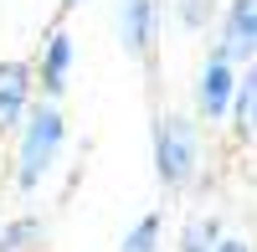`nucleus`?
I'll return each instance as SVG.
<instances>
[{
  "mask_svg": "<svg viewBox=\"0 0 257 252\" xmlns=\"http://www.w3.org/2000/svg\"><path fill=\"white\" fill-rule=\"evenodd\" d=\"M62 144H67V113H62V98H36L26 118L16 129V185L21 191H36L47 170L62 160Z\"/></svg>",
  "mask_w": 257,
  "mask_h": 252,
  "instance_id": "1",
  "label": "nucleus"
},
{
  "mask_svg": "<svg viewBox=\"0 0 257 252\" xmlns=\"http://www.w3.org/2000/svg\"><path fill=\"white\" fill-rule=\"evenodd\" d=\"M67 6H82V0H67Z\"/></svg>",
  "mask_w": 257,
  "mask_h": 252,
  "instance_id": "13",
  "label": "nucleus"
},
{
  "mask_svg": "<svg viewBox=\"0 0 257 252\" xmlns=\"http://www.w3.org/2000/svg\"><path fill=\"white\" fill-rule=\"evenodd\" d=\"M31 93H36L31 62H0V134L21 129V118L31 108Z\"/></svg>",
  "mask_w": 257,
  "mask_h": 252,
  "instance_id": "6",
  "label": "nucleus"
},
{
  "mask_svg": "<svg viewBox=\"0 0 257 252\" xmlns=\"http://www.w3.org/2000/svg\"><path fill=\"white\" fill-rule=\"evenodd\" d=\"M206 16H211V0H180V21H185L190 31L206 26Z\"/></svg>",
  "mask_w": 257,
  "mask_h": 252,
  "instance_id": "11",
  "label": "nucleus"
},
{
  "mask_svg": "<svg viewBox=\"0 0 257 252\" xmlns=\"http://www.w3.org/2000/svg\"><path fill=\"white\" fill-rule=\"evenodd\" d=\"M216 237H221V226L211 216H196V221H185V232H180V252H211Z\"/></svg>",
  "mask_w": 257,
  "mask_h": 252,
  "instance_id": "10",
  "label": "nucleus"
},
{
  "mask_svg": "<svg viewBox=\"0 0 257 252\" xmlns=\"http://www.w3.org/2000/svg\"><path fill=\"white\" fill-rule=\"evenodd\" d=\"M41 242V221L36 216H21V221H6L0 226V252H26Z\"/></svg>",
  "mask_w": 257,
  "mask_h": 252,
  "instance_id": "9",
  "label": "nucleus"
},
{
  "mask_svg": "<svg viewBox=\"0 0 257 252\" xmlns=\"http://www.w3.org/2000/svg\"><path fill=\"white\" fill-rule=\"evenodd\" d=\"M211 252H247V242H237V237H216V247Z\"/></svg>",
  "mask_w": 257,
  "mask_h": 252,
  "instance_id": "12",
  "label": "nucleus"
},
{
  "mask_svg": "<svg viewBox=\"0 0 257 252\" xmlns=\"http://www.w3.org/2000/svg\"><path fill=\"white\" fill-rule=\"evenodd\" d=\"M237 62H231L221 47H211L206 62H201V77H196V108L206 123H226V108H231V93H237Z\"/></svg>",
  "mask_w": 257,
  "mask_h": 252,
  "instance_id": "3",
  "label": "nucleus"
},
{
  "mask_svg": "<svg viewBox=\"0 0 257 252\" xmlns=\"http://www.w3.org/2000/svg\"><path fill=\"white\" fill-rule=\"evenodd\" d=\"M216 47L231 62H252L257 57V6L252 0H231L226 16H221V41Z\"/></svg>",
  "mask_w": 257,
  "mask_h": 252,
  "instance_id": "7",
  "label": "nucleus"
},
{
  "mask_svg": "<svg viewBox=\"0 0 257 252\" xmlns=\"http://www.w3.org/2000/svg\"><path fill=\"white\" fill-rule=\"evenodd\" d=\"M113 26H118V47L128 57H155V41H160V0H118Z\"/></svg>",
  "mask_w": 257,
  "mask_h": 252,
  "instance_id": "4",
  "label": "nucleus"
},
{
  "mask_svg": "<svg viewBox=\"0 0 257 252\" xmlns=\"http://www.w3.org/2000/svg\"><path fill=\"white\" fill-rule=\"evenodd\" d=\"M160 232H165V216H160V211H144V216L123 232L118 252H160Z\"/></svg>",
  "mask_w": 257,
  "mask_h": 252,
  "instance_id": "8",
  "label": "nucleus"
},
{
  "mask_svg": "<svg viewBox=\"0 0 257 252\" xmlns=\"http://www.w3.org/2000/svg\"><path fill=\"white\" fill-rule=\"evenodd\" d=\"M155 170L165 191H190L201 175V134L196 118H185L180 108L155 118Z\"/></svg>",
  "mask_w": 257,
  "mask_h": 252,
  "instance_id": "2",
  "label": "nucleus"
},
{
  "mask_svg": "<svg viewBox=\"0 0 257 252\" xmlns=\"http://www.w3.org/2000/svg\"><path fill=\"white\" fill-rule=\"evenodd\" d=\"M67 72H72V36H67V26H52L47 41H41V57L31 62V77H36L41 98L67 93Z\"/></svg>",
  "mask_w": 257,
  "mask_h": 252,
  "instance_id": "5",
  "label": "nucleus"
}]
</instances>
